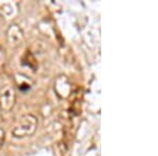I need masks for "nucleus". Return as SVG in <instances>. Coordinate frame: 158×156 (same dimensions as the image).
I'll return each instance as SVG.
<instances>
[{
	"mask_svg": "<svg viewBox=\"0 0 158 156\" xmlns=\"http://www.w3.org/2000/svg\"><path fill=\"white\" fill-rule=\"evenodd\" d=\"M38 124V120L34 115L25 114L18 118L15 124L13 126L12 134L15 137H27L31 136L35 131Z\"/></svg>",
	"mask_w": 158,
	"mask_h": 156,
	"instance_id": "nucleus-1",
	"label": "nucleus"
},
{
	"mask_svg": "<svg viewBox=\"0 0 158 156\" xmlns=\"http://www.w3.org/2000/svg\"><path fill=\"white\" fill-rule=\"evenodd\" d=\"M15 103V91L11 86H6L0 91V108L3 111H11Z\"/></svg>",
	"mask_w": 158,
	"mask_h": 156,
	"instance_id": "nucleus-2",
	"label": "nucleus"
},
{
	"mask_svg": "<svg viewBox=\"0 0 158 156\" xmlns=\"http://www.w3.org/2000/svg\"><path fill=\"white\" fill-rule=\"evenodd\" d=\"M4 140H6V133H4L3 130L0 128V149H1L2 145H3Z\"/></svg>",
	"mask_w": 158,
	"mask_h": 156,
	"instance_id": "nucleus-3",
	"label": "nucleus"
}]
</instances>
